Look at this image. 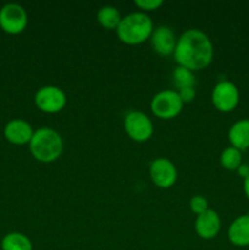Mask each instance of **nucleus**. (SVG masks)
I'll return each instance as SVG.
<instances>
[{
  "mask_svg": "<svg viewBox=\"0 0 249 250\" xmlns=\"http://www.w3.org/2000/svg\"><path fill=\"white\" fill-rule=\"evenodd\" d=\"M149 175L156 187L168 189L173 187L177 181V168L175 164L166 158H158L150 164Z\"/></svg>",
  "mask_w": 249,
  "mask_h": 250,
  "instance_id": "1a4fd4ad",
  "label": "nucleus"
},
{
  "mask_svg": "<svg viewBox=\"0 0 249 250\" xmlns=\"http://www.w3.org/2000/svg\"><path fill=\"white\" fill-rule=\"evenodd\" d=\"M1 250H33V244L26 234L10 232L1 239Z\"/></svg>",
  "mask_w": 249,
  "mask_h": 250,
  "instance_id": "dca6fc26",
  "label": "nucleus"
},
{
  "mask_svg": "<svg viewBox=\"0 0 249 250\" xmlns=\"http://www.w3.org/2000/svg\"><path fill=\"white\" fill-rule=\"evenodd\" d=\"M189 208L192 210V212H194L198 216V215L203 214L207 210H209V203H208L207 198H204L203 195H195V197H193L190 199Z\"/></svg>",
  "mask_w": 249,
  "mask_h": 250,
  "instance_id": "6ab92c4d",
  "label": "nucleus"
},
{
  "mask_svg": "<svg viewBox=\"0 0 249 250\" xmlns=\"http://www.w3.org/2000/svg\"><path fill=\"white\" fill-rule=\"evenodd\" d=\"M229 242L233 246L249 247V214H244L233 220L227 232Z\"/></svg>",
  "mask_w": 249,
  "mask_h": 250,
  "instance_id": "ddd939ff",
  "label": "nucleus"
},
{
  "mask_svg": "<svg viewBox=\"0 0 249 250\" xmlns=\"http://www.w3.org/2000/svg\"><path fill=\"white\" fill-rule=\"evenodd\" d=\"M173 58L178 66L193 72L204 70L214 60L211 39L200 29H187L177 38Z\"/></svg>",
  "mask_w": 249,
  "mask_h": 250,
  "instance_id": "f257e3e1",
  "label": "nucleus"
},
{
  "mask_svg": "<svg viewBox=\"0 0 249 250\" xmlns=\"http://www.w3.org/2000/svg\"><path fill=\"white\" fill-rule=\"evenodd\" d=\"M150 109L158 119L172 120L182 112L183 102L176 90H161L151 99Z\"/></svg>",
  "mask_w": 249,
  "mask_h": 250,
  "instance_id": "20e7f679",
  "label": "nucleus"
},
{
  "mask_svg": "<svg viewBox=\"0 0 249 250\" xmlns=\"http://www.w3.org/2000/svg\"><path fill=\"white\" fill-rule=\"evenodd\" d=\"M195 232L198 236L205 241H210L217 237L221 229V219L215 210H207L203 214L198 215L194 224Z\"/></svg>",
  "mask_w": 249,
  "mask_h": 250,
  "instance_id": "9b49d317",
  "label": "nucleus"
},
{
  "mask_svg": "<svg viewBox=\"0 0 249 250\" xmlns=\"http://www.w3.org/2000/svg\"><path fill=\"white\" fill-rule=\"evenodd\" d=\"M33 128L31 124L21 119L11 120L6 124L4 128V136L7 141L15 146H24L29 144L33 137Z\"/></svg>",
  "mask_w": 249,
  "mask_h": 250,
  "instance_id": "f8f14e48",
  "label": "nucleus"
},
{
  "mask_svg": "<svg viewBox=\"0 0 249 250\" xmlns=\"http://www.w3.org/2000/svg\"><path fill=\"white\" fill-rule=\"evenodd\" d=\"M36 106L45 114H58L67 104L66 93L56 85H44L34 95Z\"/></svg>",
  "mask_w": 249,
  "mask_h": 250,
  "instance_id": "423d86ee",
  "label": "nucleus"
},
{
  "mask_svg": "<svg viewBox=\"0 0 249 250\" xmlns=\"http://www.w3.org/2000/svg\"><path fill=\"white\" fill-rule=\"evenodd\" d=\"M28 146L32 156L43 164L54 163L63 151L62 137L49 127H42L34 131Z\"/></svg>",
  "mask_w": 249,
  "mask_h": 250,
  "instance_id": "f03ea898",
  "label": "nucleus"
},
{
  "mask_svg": "<svg viewBox=\"0 0 249 250\" xmlns=\"http://www.w3.org/2000/svg\"><path fill=\"white\" fill-rule=\"evenodd\" d=\"M243 190H244V194H246L247 199L249 200V175L243 180Z\"/></svg>",
  "mask_w": 249,
  "mask_h": 250,
  "instance_id": "5701e85b",
  "label": "nucleus"
},
{
  "mask_svg": "<svg viewBox=\"0 0 249 250\" xmlns=\"http://www.w3.org/2000/svg\"><path fill=\"white\" fill-rule=\"evenodd\" d=\"M163 0H136V1H134V5H136L139 10H142V12L155 11L159 7L163 6Z\"/></svg>",
  "mask_w": 249,
  "mask_h": 250,
  "instance_id": "aec40b11",
  "label": "nucleus"
},
{
  "mask_svg": "<svg viewBox=\"0 0 249 250\" xmlns=\"http://www.w3.org/2000/svg\"><path fill=\"white\" fill-rule=\"evenodd\" d=\"M154 24L145 12L137 11L122 17L116 34L120 41L127 45H139L150 39Z\"/></svg>",
  "mask_w": 249,
  "mask_h": 250,
  "instance_id": "7ed1b4c3",
  "label": "nucleus"
},
{
  "mask_svg": "<svg viewBox=\"0 0 249 250\" xmlns=\"http://www.w3.org/2000/svg\"><path fill=\"white\" fill-rule=\"evenodd\" d=\"M172 81L173 84L178 88V89H183V88H194L195 87V76L194 72L188 68L182 67V66H177L172 72Z\"/></svg>",
  "mask_w": 249,
  "mask_h": 250,
  "instance_id": "a211bd4d",
  "label": "nucleus"
},
{
  "mask_svg": "<svg viewBox=\"0 0 249 250\" xmlns=\"http://www.w3.org/2000/svg\"><path fill=\"white\" fill-rule=\"evenodd\" d=\"M121 20V14H120V11L115 6L105 5V6H102L98 10L97 21L103 28L109 29V31H111V29L116 31Z\"/></svg>",
  "mask_w": 249,
  "mask_h": 250,
  "instance_id": "2eb2a0df",
  "label": "nucleus"
},
{
  "mask_svg": "<svg viewBox=\"0 0 249 250\" xmlns=\"http://www.w3.org/2000/svg\"><path fill=\"white\" fill-rule=\"evenodd\" d=\"M124 131L134 142L143 143L149 141L154 134L153 121L142 111H129L124 116Z\"/></svg>",
  "mask_w": 249,
  "mask_h": 250,
  "instance_id": "0eeeda50",
  "label": "nucleus"
},
{
  "mask_svg": "<svg viewBox=\"0 0 249 250\" xmlns=\"http://www.w3.org/2000/svg\"><path fill=\"white\" fill-rule=\"evenodd\" d=\"M211 102L215 109L220 112H231L239 104V90L231 81H221L214 87Z\"/></svg>",
  "mask_w": 249,
  "mask_h": 250,
  "instance_id": "6e6552de",
  "label": "nucleus"
},
{
  "mask_svg": "<svg viewBox=\"0 0 249 250\" xmlns=\"http://www.w3.org/2000/svg\"><path fill=\"white\" fill-rule=\"evenodd\" d=\"M237 172H238L239 177H242L244 180V178H246L247 176L249 175V165H248V164H242V165L238 167V170H237Z\"/></svg>",
  "mask_w": 249,
  "mask_h": 250,
  "instance_id": "4be33fe9",
  "label": "nucleus"
},
{
  "mask_svg": "<svg viewBox=\"0 0 249 250\" xmlns=\"http://www.w3.org/2000/svg\"><path fill=\"white\" fill-rule=\"evenodd\" d=\"M151 46L161 56L173 55L177 44V38L168 26H159L154 28L150 37Z\"/></svg>",
  "mask_w": 249,
  "mask_h": 250,
  "instance_id": "9d476101",
  "label": "nucleus"
},
{
  "mask_svg": "<svg viewBox=\"0 0 249 250\" xmlns=\"http://www.w3.org/2000/svg\"><path fill=\"white\" fill-rule=\"evenodd\" d=\"M28 24V15L23 6L16 2L5 4L0 9V28L7 34L22 33Z\"/></svg>",
  "mask_w": 249,
  "mask_h": 250,
  "instance_id": "39448f33",
  "label": "nucleus"
},
{
  "mask_svg": "<svg viewBox=\"0 0 249 250\" xmlns=\"http://www.w3.org/2000/svg\"><path fill=\"white\" fill-rule=\"evenodd\" d=\"M178 95H180L181 100L185 103H190L194 100L195 98V89L194 88H183V89H178L177 90Z\"/></svg>",
  "mask_w": 249,
  "mask_h": 250,
  "instance_id": "412c9836",
  "label": "nucleus"
},
{
  "mask_svg": "<svg viewBox=\"0 0 249 250\" xmlns=\"http://www.w3.org/2000/svg\"><path fill=\"white\" fill-rule=\"evenodd\" d=\"M220 164L225 170L228 171H237L239 166L243 164L242 160V151L233 146H227L224 149L220 155Z\"/></svg>",
  "mask_w": 249,
  "mask_h": 250,
  "instance_id": "f3484780",
  "label": "nucleus"
},
{
  "mask_svg": "<svg viewBox=\"0 0 249 250\" xmlns=\"http://www.w3.org/2000/svg\"><path fill=\"white\" fill-rule=\"evenodd\" d=\"M231 146L244 151L249 149V119H242L234 122L228 131Z\"/></svg>",
  "mask_w": 249,
  "mask_h": 250,
  "instance_id": "4468645a",
  "label": "nucleus"
}]
</instances>
